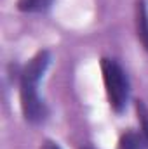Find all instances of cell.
Listing matches in <instances>:
<instances>
[{
	"label": "cell",
	"mask_w": 148,
	"mask_h": 149,
	"mask_svg": "<svg viewBox=\"0 0 148 149\" xmlns=\"http://www.w3.org/2000/svg\"><path fill=\"white\" fill-rule=\"evenodd\" d=\"M51 63V54L47 50H40L37 56L25 66L21 73V109L23 116L30 123H42L47 118V106L38 95V80Z\"/></svg>",
	"instance_id": "1"
},
{
	"label": "cell",
	"mask_w": 148,
	"mask_h": 149,
	"mask_svg": "<svg viewBox=\"0 0 148 149\" xmlns=\"http://www.w3.org/2000/svg\"><path fill=\"white\" fill-rule=\"evenodd\" d=\"M101 71H103V81L106 97L110 102L111 109L115 113H120L129 99V80L125 71L120 68L118 63L113 59H101Z\"/></svg>",
	"instance_id": "2"
},
{
	"label": "cell",
	"mask_w": 148,
	"mask_h": 149,
	"mask_svg": "<svg viewBox=\"0 0 148 149\" xmlns=\"http://www.w3.org/2000/svg\"><path fill=\"white\" fill-rule=\"evenodd\" d=\"M136 31L143 47L148 52V7L147 0H138L136 3Z\"/></svg>",
	"instance_id": "3"
},
{
	"label": "cell",
	"mask_w": 148,
	"mask_h": 149,
	"mask_svg": "<svg viewBox=\"0 0 148 149\" xmlns=\"http://www.w3.org/2000/svg\"><path fill=\"white\" fill-rule=\"evenodd\" d=\"M52 0H18V9L23 12H45Z\"/></svg>",
	"instance_id": "4"
},
{
	"label": "cell",
	"mask_w": 148,
	"mask_h": 149,
	"mask_svg": "<svg viewBox=\"0 0 148 149\" xmlns=\"http://www.w3.org/2000/svg\"><path fill=\"white\" fill-rule=\"evenodd\" d=\"M118 149H145V141L134 132H125L118 141Z\"/></svg>",
	"instance_id": "5"
},
{
	"label": "cell",
	"mask_w": 148,
	"mask_h": 149,
	"mask_svg": "<svg viewBox=\"0 0 148 149\" xmlns=\"http://www.w3.org/2000/svg\"><path fill=\"white\" fill-rule=\"evenodd\" d=\"M136 113H138V120L141 123V137L148 146V108L145 106L143 101H136Z\"/></svg>",
	"instance_id": "6"
},
{
	"label": "cell",
	"mask_w": 148,
	"mask_h": 149,
	"mask_svg": "<svg viewBox=\"0 0 148 149\" xmlns=\"http://www.w3.org/2000/svg\"><path fill=\"white\" fill-rule=\"evenodd\" d=\"M40 149H61L54 141H44V144H42V148Z\"/></svg>",
	"instance_id": "7"
},
{
	"label": "cell",
	"mask_w": 148,
	"mask_h": 149,
	"mask_svg": "<svg viewBox=\"0 0 148 149\" xmlns=\"http://www.w3.org/2000/svg\"><path fill=\"white\" fill-rule=\"evenodd\" d=\"M84 149H92V148H84Z\"/></svg>",
	"instance_id": "8"
}]
</instances>
